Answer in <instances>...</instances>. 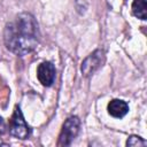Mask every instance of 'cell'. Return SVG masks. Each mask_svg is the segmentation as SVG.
<instances>
[{
  "mask_svg": "<svg viewBox=\"0 0 147 147\" xmlns=\"http://www.w3.org/2000/svg\"><path fill=\"white\" fill-rule=\"evenodd\" d=\"M39 37L38 23L30 13L16 15L3 30V41L7 49L18 56L33 52L39 42Z\"/></svg>",
  "mask_w": 147,
  "mask_h": 147,
  "instance_id": "cell-1",
  "label": "cell"
},
{
  "mask_svg": "<svg viewBox=\"0 0 147 147\" xmlns=\"http://www.w3.org/2000/svg\"><path fill=\"white\" fill-rule=\"evenodd\" d=\"M80 121L77 116H70L65 119L59 134L57 146H69L79 133Z\"/></svg>",
  "mask_w": 147,
  "mask_h": 147,
  "instance_id": "cell-2",
  "label": "cell"
},
{
  "mask_svg": "<svg viewBox=\"0 0 147 147\" xmlns=\"http://www.w3.org/2000/svg\"><path fill=\"white\" fill-rule=\"evenodd\" d=\"M9 133L17 139H26L30 134V127L26 124L21 108L18 106L15 107L11 118L9 119Z\"/></svg>",
  "mask_w": 147,
  "mask_h": 147,
  "instance_id": "cell-3",
  "label": "cell"
},
{
  "mask_svg": "<svg viewBox=\"0 0 147 147\" xmlns=\"http://www.w3.org/2000/svg\"><path fill=\"white\" fill-rule=\"evenodd\" d=\"M105 52L102 49H95L93 53H91L83 62H82V74L84 77L92 76L98 69L102 67L105 63Z\"/></svg>",
  "mask_w": 147,
  "mask_h": 147,
  "instance_id": "cell-4",
  "label": "cell"
},
{
  "mask_svg": "<svg viewBox=\"0 0 147 147\" xmlns=\"http://www.w3.org/2000/svg\"><path fill=\"white\" fill-rule=\"evenodd\" d=\"M55 67L52 62H41L37 68V77L42 86H51L55 80Z\"/></svg>",
  "mask_w": 147,
  "mask_h": 147,
  "instance_id": "cell-5",
  "label": "cell"
},
{
  "mask_svg": "<svg viewBox=\"0 0 147 147\" xmlns=\"http://www.w3.org/2000/svg\"><path fill=\"white\" fill-rule=\"evenodd\" d=\"M108 113L115 118H123L129 113V105L121 99H113L108 103Z\"/></svg>",
  "mask_w": 147,
  "mask_h": 147,
  "instance_id": "cell-6",
  "label": "cell"
},
{
  "mask_svg": "<svg viewBox=\"0 0 147 147\" xmlns=\"http://www.w3.org/2000/svg\"><path fill=\"white\" fill-rule=\"evenodd\" d=\"M132 14L137 18L145 21L146 16H147L146 0H133V2H132Z\"/></svg>",
  "mask_w": 147,
  "mask_h": 147,
  "instance_id": "cell-7",
  "label": "cell"
},
{
  "mask_svg": "<svg viewBox=\"0 0 147 147\" xmlns=\"http://www.w3.org/2000/svg\"><path fill=\"white\" fill-rule=\"evenodd\" d=\"M146 145L147 142L138 136H130L126 141V146H131V147H137V146L140 147V146H146Z\"/></svg>",
  "mask_w": 147,
  "mask_h": 147,
  "instance_id": "cell-8",
  "label": "cell"
},
{
  "mask_svg": "<svg viewBox=\"0 0 147 147\" xmlns=\"http://www.w3.org/2000/svg\"><path fill=\"white\" fill-rule=\"evenodd\" d=\"M6 123H5V121H3V118L0 116V134H2V133H5L6 132Z\"/></svg>",
  "mask_w": 147,
  "mask_h": 147,
  "instance_id": "cell-9",
  "label": "cell"
}]
</instances>
